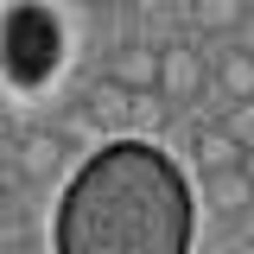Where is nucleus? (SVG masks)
Wrapping results in <instances>:
<instances>
[{"label": "nucleus", "mask_w": 254, "mask_h": 254, "mask_svg": "<svg viewBox=\"0 0 254 254\" xmlns=\"http://www.w3.org/2000/svg\"><path fill=\"white\" fill-rule=\"evenodd\" d=\"M190 242L197 190L178 172V159L140 133L89 146L51 216L58 254H185Z\"/></svg>", "instance_id": "f257e3e1"}, {"label": "nucleus", "mask_w": 254, "mask_h": 254, "mask_svg": "<svg viewBox=\"0 0 254 254\" xmlns=\"http://www.w3.org/2000/svg\"><path fill=\"white\" fill-rule=\"evenodd\" d=\"M64 64V26L45 0H13L0 13V76L13 89H38L51 83Z\"/></svg>", "instance_id": "f03ea898"}, {"label": "nucleus", "mask_w": 254, "mask_h": 254, "mask_svg": "<svg viewBox=\"0 0 254 254\" xmlns=\"http://www.w3.org/2000/svg\"><path fill=\"white\" fill-rule=\"evenodd\" d=\"M159 95L165 102H197L203 95V58L190 45H165L159 51Z\"/></svg>", "instance_id": "7ed1b4c3"}, {"label": "nucleus", "mask_w": 254, "mask_h": 254, "mask_svg": "<svg viewBox=\"0 0 254 254\" xmlns=\"http://www.w3.org/2000/svg\"><path fill=\"white\" fill-rule=\"evenodd\" d=\"M102 76H108V89H121V95H159V51L127 45V51L108 64Z\"/></svg>", "instance_id": "20e7f679"}, {"label": "nucleus", "mask_w": 254, "mask_h": 254, "mask_svg": "<svg viewBox=\"0 0 254 254\" xmlns=\"http://www.w3.org/2000/svg\"><path fill=\"white\" fill-rule=\"evenodd\" d=\"M190 153H197V165H203V172H229V165H248V159H242L248 146H242L229 127H197V133H190Z\"/></svg>", "instance_id": "39448f33"}, {"label": "nucleus", "mask_w": 254, "mask_h": 254, "mask_svg": "<svg viewBox=\"0 0 254 254\" xmlns=\"http://www.w3.org/2000/svg\"><path fill=\"white\" fill-rule=\"evenodd\" d=\"M203 185H210V197H216V210H248V203H254V178H248V165L203 172Z\"/></svg>", "instance_id": "423d86ee"}, {"label": "nucleus", "mask_w": 254, "mask_h": 254, "mask_svg": "<svg viewBox=\"0 0 254 254\" xmlns=\"http://www.w3.org/2000/svg\"><path fill=\"white\" fill-rule=\"evenodd\" d=\"M216 83H222L229 102H254V51H222Z\"/></svg>", "instance_id": "0eeeda50"}, {"label": "nucleus", "mask_w": 254, "mask_h": 254, "mask_svg": "<svg viewBox=\"0 0 254 254\" xmlns=\"http://www.w3.org/2000/svg\"><path fill=\"white\" fill-rule=\"evenodd\" d=\"M19 165H26L32 178H45V172H58V159H64V140L58 133H26V146H19Z\"/></svg>", "instance_id": "6e6552de"}, {"label": "nucleus", "mask_w": 254, "mask_h": 254, "mask_svg": "<svg viewBox=\"0 0 254 254\" xmlns=\"http://www.w3.org/2000/svg\"><path fill=\"white\" fill-rule=\"evenodd\" d=\"M190 19L203 32H229V26H242V0H190Z\"/></svg>", "instance_id": "1a4fd4ad"}, {"label": "nucleus", "mask_w": 254, "mask_h": 254, "mask_svg": "<svg viewBox=\"0 0 254 254\" xmlns=\"http://www.w3.org/2000/svg\"><path fill=\"white\" fill-rule=\"evenodd\" d=\"M222 127H229V133H235V140L254 153V102H235V108L222 115Z\"/></svg>", "instance_id": "9d476101"}, {"label": "nucleus", "mask_w": 254, "mask_h": 254, "mask_svg": "<svg viewBox=\"0 0 254 254\" xmlns=\"http://www.w3.org/2000/svg\"><path fill=\"white\" fill-rule=\"evenodd\" d=\"M6 203H13V197H6V185H0V216H6Z\"/></svg>", "instance_id": "9b49d317"}, {"label": "nucleus", "mask_w": 254, "mask_h": 254, "mask_svg": "<svg viewBox=\"0 0 254 254\" xmlns=\"http://www.w3.org/2000/svg\"><path fill=\"white\" fill-rule=\"evenodd\" d=\"M133 6H146V13H153V6H159V0H133Z\"/></svg>", "instance_id": "f8f14e48"}, {"label": "nucleus", "mask_w": 254, "mask_h": 254, "mask_svg": "<svg viewBox=\"0 0 254 254\" xmlns=\"http://www.w3.org/2000/svg\"><path fill=\"white\" fill-rule=\"evenodd\" d=\"M102 6H115V0H102Z\"/></svg>", "instance_id": "ddd939ff"}]
</instances>
